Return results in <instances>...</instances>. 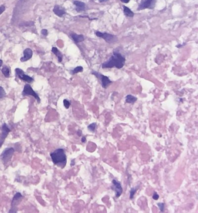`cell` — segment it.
<instances>
[{
  "label": "cell",
  "mask_w": 198,
  "mask_h": 213,
  "mask_svg": "<svg viewBox=\"0 0 198 213\" xmlns=\"http://www.w3.org/2000/svg\"><path fill=\"white\" fill-rule=\"evenodd\" d=\"M93 74L95 76H96L97 78H99L100 80L101 81V83H102V86L104 88H107V86L112 83V81L109 79L108 77L104 76L102 74H100L98 72H93Z\"/></svg>",
  "instance_id": "cell-10"
},
{
  "label": "cell",
  "mask_w": 198,
  "mask_h": 213,
  "mask_svg": "<svg viewBox=\"0 0 198 213\" xmlns=\"http://www.w3.org/2000/svg\"><path fill=\"white\" fill-rule=\"evenodd\" d=\"M107 1H109V0H99V1L100 2H106Z\"/></svg>",
  "instance_id": "cell-33"
},
{
  "label": "cell",
  "mask_w": 198,
  "mask_h": 213,
  "mask_svg": "<svg viewBox=\"0 0 198 213\" xmlns=\"http://www.w3.org/2000/svg\"><path fill=\"white\" fill-rule=\"evenodd\" d=\"M82 131L80 130H79L78 131H77V135L79 136H80L81 135H82Z\"/></svg>",
  "instance_id": "cell-32"
},
{
  "label": "cell",
  "mask_w": 198,
  "mask_h": 213,
  "mask_svg": "<svg viewBox=\"0 0 198 213\" xmlns=\"http://www.w3.org/2000/svg\"><path fill=\"white\" fill-rule=\"evenodd\" d=\"M5 10V7L4 5L0 6V15L4 12Z\"/></svg>",
  "instance_id": "cell-28"
},
{
  "label": "cell",
  "mask_w": 198,
  "mask_h": 213,
  "mask_svg": "<svg viewBox=\"0 0 198 213\" xmlns=\"http://www.w3.org/2000/svg\"><path fill=\"white\" fill-rule=\"evenodd\" d=\"M2 64H3V62H2V61L0 59V68H1V67L2 65Z\"/></svg>",
  "instance_id": "cell-34"
},
{
  "label": "cell",
  "mask_w": 198,
  "mask_h": 213,
  "mask_svg": "<svg viewBox=\"0 0 198 213\" xmlns=\"http://www.w3.org/2000/svg\"><path fill=\"white\" fill-rule=\"evenodd\" d=\"M22 95L24 96L26 95H32L33 97H34L36 99V100L37 101V102L39 103H40V98L39 97V95H37L35 92L33 90V89H32V87H31L30 85L27 84L24 86V90L22 92Z\"/></svg>",
  "instance_id": "cell-6"
},
{
  "label": "cell",
  "mask_w": 198,
  "mask_h": 213,
  "mask_svg": "<svg viewBox=\"0 0 198 213\" xmlns=\"http://www.w3.org/2000/svg\"><path fill=\"white\" fill-rule=\"evenodd\" d=\"M96 128V123H93L91 124H90L88 126V129L90 130V131H91L93 132L95 129Z\"/></svg>",
  "instance_id": "cell-21"
},
{
  "label": "cell",
  "mask_w": 198,
  "mask_h": 213,
  "mask_svg": "<svg viewBox=\"0 0 198 213\" xmlns=\"http://www.w3.org/2000/svg\"><path fill=\"white\" fill-rule=\"evenodd\" d=\"M158 206L159 207L160 212H163L164 209V204L163 203H158Z\"/></svg>",
  "instance_id": "cell-25"
},
{
  "label": "cell",
  "mask_w": 198,
  "mask_h": 213,
  "mask_svg": "<svg viewBox=\"0 0 198 213\" xmlns=\"http://www.w3.org/2000/svg\"><path fill=\"white\" fill-rule=\"evenodd\" d=\"M53 11L54 12V13L59 17H62L66 13L65 10L63 7L59 6L58 5H55L53 9Z\"/></svg>",
  "instance_id": "cell-13"
},
{
  "label": "cell",
  "mask_w": 198,
  "mask_h": 213,
  "mask_svg": "<svg viewBox=\"0 0 198 213\" xmlns=\"http://www.w3.org/2000/svg\"><path fill=\"white\" fill-rule=\"evenodd\" d=\"M74 161H75V160H74V159L72 160H71V164H70V166H74V164H75V162H74Z\"/></svg>",
  "instance_id": "cell-29"
},
{
  "label": "cell",
  "mask_w": 198,
  "mask_h": 213,
  "mask_svg": "<svg viewBox=\"0 0 198 213\" xmlns=\"http://www.w3.org/2000/svg\"><path fill=\"white\" fill-rule=\"evenodd\" d=\"M71 36L73 38V40L76 43H80L84 40V37L82 35H77L76 33H73L71 35Z\"/></svg>",
  "instance_id": "cell-15"
},
{
  "label": "cell",
  "mask_w": 198,
  "mask_h": 213,
  "mask_svg": "<svg viewBox=\"0 0 198 213\" xmlns=\"http://www.w3.org/2000/svg\"><path fill=\"white\" fill-rule=\"evenodd\" d=\"M50 157L53 163L61 168L66 164V155L63 149H58L50 154Z\"/></svg>",
  "instance_id": "cell-2"
},
{
  "label": "cell",
  "mask_w": 198,
  "mask_h": 213,
  "mask_svg": "<svg viewBox=\"0 0 198 213\" xmlns=\"http://www.w3.org/2000/svg\"><path fill=\"white\" fill-rule=\"evenodd\" d=\"M136 191H137V189H135V188H132L130 190V198L131 199H132L134 197V196L135 193H136Z\"/></svg>",
  "instance_id": "cell-24"
},
{
  "label": "cell",
  "mask_w": 198,
  "mask_h": 213,
  "mask_svg": "<svg viewBox=\"0 0 198 213\" xmlns=\"http://www.w3.org/2000/svg\"><path fill=\"white\" fill-rule=\"evenodd\" d=\"M15 72H16V75L18 76V77L20 79H21V80H22L24 81H25V82H28V83H32L34 81L32 77L26 75L24 73V71H22L21 69L16 68L15 70Z\"/></svg>",
  "instance_id": "cell-9"
},
{
  "label": "cell",
  "mask_w": 198,
  "mask_h": 213,
  "mask_svg": "<svg viewBox=\"0 0 198 213\" xmlns=\"http://www.w3.org/2000/svg\"><path fill=\"white\" fill-rule=\"evenodd\" d=\"M156 0H141L138 8V10L145 9H153L155 7Z\"/></svg>",
  "instance_id": "cell-7"
},
{
  "label": "cell",
  "mask_w": 198,
  "mask_h": 213,
  "mask_svg": "<svg viewBox=\"0 0 198 213\" xmlns=\"http://www.w3.org/2000/svg\"><path fill=\"white\" fill-rule=\"evenodd\" d=\"M123 12L125 15L128 17H133L134 15V12H132L129 8L126 6H123Z\"/></svg>",
  "instance_id": "cell-17"
},
{
  "label": "cell",
  "mask_w": 198,
  "mask_h": 213,
  "mask_svg": "<svg viewBox=\"0 0 198 213\" xmlns=\"http://www.w3.org/2000/svg\"><path fill=\"white\" fill-rule=\"evenodd\" d=\"M23 196L22 194L19 192H17L13 196L11 203V208L10 210V213H16L17 212V206L21 201Z\"/></svg>",
  "instance_id": "cell-4"
},
{
  "label": "cell",
  "mask_w": 198,
  "mask_h": 213,
  "mask_svg": "<svg viewBox=\"0 0 198 213\" xmlns=\"http://www.w3.org/2000/svg\"><path fill=\"white\" fill-rule=\"evenodd\" d=\"M95 35L99 37H101V38H104L107 43H108L109 44L116 42L117 40V38L115 36L107 33L96 32Z\"/></svg>",
  "instance_id": "cell-5"
},
{
  "label": "cell",
  "mask_w": 198,
  "mask_h": 213,
  "mask_svg": "<svg viewBox=\"0 0 198 213\" xmlns=\"http://www.w3.org/2000/svg\"><path fill=\"white\" fill-rule=\"evenodd\" d=\"M120 1L124 3H128L130 0H120Z\"/></svg>",
  "instance_id": "cell-31"
},
{
  "label": "cell",
  "mask_w": 198,
  "mask_h": 213,
  "mask_svg": "<svg viewBox=\"0 0 198 213\" xmlns=\"http://www.w3.org/2000/svg\"><path fill=\"white\" fill-rule=\"evenodd\" d=\"M52 53L57 56L58 58V61L59 62H61L62 61V59H63V55L62 54H61V53L58 50V49L57 47H52Z\"/></svg>",
  "instance_id": "cell-16"
},
{
  "label": "cell",
  "mask_w": 198,
  "mask_h": 213,
  "mask_svg": "<svg viewBox=\"0 0 198 213\" xmlns=\"http://www.w3.org/2000/svg\"><path fill=\"white\" fill-rule=\"evenodd\" d=\"M63 105H64V106H65V107L66 109H68L70 106V101H68V100H66V99H65V100H63Z\"/></svg>",
  "instance_id": "cell-23"
},
{
  "label": "cell",
  "mask_w": 198,
  "mask_h": 213,
  "mask_svg": "<svg viewBox=\"0 0 198 213\" xmlns=\"http://www.w3.org/2000/svg\"><path fill=\"white\" fill-rule=\"evenodd\" d=\"M33 56V51L30 48H26L24 51V57L21 59V62H26L30 59Z\"/></svg>",
  "instance_id": "cell-12"
},
{
  "label": "cell",
  "mask_w": 198,
  "mask_h": 213,
  "mask_svg": "<svg viewBox=\"0 0 198 213\" xmlns=\"http://www.w3.org/2000/svg\"><path fill=\"white\" fill-rule=\"evenodd\" d=\"M112 184H113V186H112V188L115 192L116 197H120L123 192V189H122L120 183L118 181H117L116 180L113 179L112 180Z\"/></svg>",
  "instance_id": "cell-11"
},
{
  "label": "cell",
  "mask_w": 198,
  "mask_h": 213,
  "mask_svg": "<svg viewBox=\"0 0 198 213\" xmlns=\"http://www.w3.org/2000/svg\"><path fill=\"white\" fill-rule=\"evenodd\" d=\"M1 131L2 133L0 135V147L2 146L3 143L5 142V140L8 136V135L10 132L11 129L9 128L7 124L4 123L1 126Z\"/></svg>",
  "instance_id": "cell-8"
},
{
  "label": "cell",
  "mask_w": 198,
  "mask_h": 213,
  "mask_svg": "<svg viewBox=\"0 0 198 213\" xmlns=\"http://www.w3.org/2000/svg\"><path fill=\"white\" fill-rule=\"evenodd\" d=\"M6 95L5 91L4 90V88L1 86H0V98H2L5 97Z\"/></svg>",
  "instance_id": "cell-22"
},
{
  "label": "cell",
  "mask_w": 198,
  "mask_h": 213,
  "mask_svg": "<svg viewBox=\"0 0 198 213\" xmlns=\"http://www.w3.org/2000/svg\"><path fill=\"white\" fill-rule=\"evenodd\" d=\"M15 149L13 147H8L3 151L0 157L5 165L11 161Z\"/></svg>",
  "instance_id": "cell-3"
},
{
  "label": "cell",
  "mask_w": 198,
  "mask_h": 213,
  "mask_svg": "<svg viewBox=\"0 0 198 213\" xmlns=\"http://www.w3.org/2000/svg\"><path fill=\"white\" fill-rule=\"evenodd\" d=\"M85 142H86V138H85V137H82V143H85Z\"/></svg>",
  "instance_id": "cell-30"
},
{
  "label": "cell",
  "mask_w": 198,
  "mask_h": 213,
  "mask_svg": "<svg viewBox=\"0 0 198 213\" xmlns=\"http://www.w3.org/2000/svg\"><path fill=\"white\" fill-rule=\"evenodd\" d=\"M152 197H153V199L154 200H157L159 198V195H158L156 192H155V193H153V196H152Z\"/></svg>",
  "instance_id": "cell-26"
},
{
  "label": "cell",
  "mask_w": 198,
  "mask_h": 213,
  "mask_svg": "<svg viewBox=\"0 0 198 213\" xmlns=\"http://www.w3.org/2000/svg\"><path fill=\"white\" fill-rule=\"evenodd\" d=\"M83 71V68L81 67V66H78L76 68H75L73 71H72V73L74 75V74H76V73H77L79 72H82Z\"/></svg>",
  "instance_id": "cell-20"
},
{
  "label": "cell",
  "mask_w": 198,
  "mask_h": 213,
  "mask_svg": "<svg viewBox=\"0 0 198 213\" xmlns=\"http://www.w3.org/2000/svg\"><path fill=\"white\" fill-rule=\"evenodd\" d=\"M2 73H3V75H4L5 77L9 78L10 76V73H11L10 68H8L7 66H5L2 69Z\"/></svg>",
  "instance_id": "cell-19"
},
{
  "label": "cell",
  "mask_w": 198,
  "mask_h": 213,
  "mask_svg": "<svg viewBox=\"0 0 198 213\" xmlns=\"http://www.w3.org/2000/svg\"><path fill=\"white\" fill-rule=\"evenodd\" d=\"M137 100V98L132 95H127L126 97V102L127 103H130V104L134 103Z\"/></svg>",
  "instance_id": "cell-18"
},
{
  "label": "cell",
  "mask_w": 198,
  "mask_h": 213,
  "mask_svg": "<svg viewBox=\"0 0 198 213\" xmlns=\"http://www.w3.org/2000/svg\"><path fill=\"white\" fill-rule=\"evenodd\" d=\"M41 34H42L44 36H47L48 35V30H47V29H43V30H41Z\"/></svg>",
  "instance_id": "cell-27"
},
{
  "label": "cell",
  "mask_w": 198,
  "mask_h": 213,
  "mask_svg": "<svg viewBox=\"0 0 198 213\" xmlns=\"http://www.w3.org/2000/svg\"><path fill=\"white\" fill-rule=\"evenodd\" d=\"M73 4L76 6V10L77 12H82L85 10V4L83 2L74 1Z\"/></svg>",
  "instance_id": "cell-14"
},
{
  "label": "cell",
  "mask_w": 198,
  "mask_h": 213,
  "mask_svg": "<svg viewBox=\"0 0 198 213\" xmlns=\"http://www.w3.org/2000/svg\"><path fill=\"white\" fill-rule=\"evenodd\" d=\"M125 58L119 53L115 51L110 59L104 62L102 67V68H112L116 67L117 69H121L125 64Z\"/></svg>",
  "instance_id": "cell-1"
}]
</instances>
